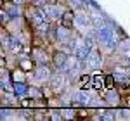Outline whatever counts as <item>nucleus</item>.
<instances>
[{
    "mask_svg": "<svg viewBox=\"0 0 130 121\" xmlns=\"http://www.w3.org/2000/svg\"><path fill=\"white\" fill-rule=\"evenodd\" d=\"M95 45L99 47L104 54L109 55L111 52H115V47H116V42H118V36H116V31L113 26L109 24H104L101 28H95Z\"/></svg>",
    "mask_w": 130,
    "mask_h": 121,
    "instance_id": "f257e3e1",
    "label": "nucleus"
},
{
    "mask_svg": "<svg viewBox=\"0 0 130 121\" xmlns=\"http://www.w3.org/2000/svg\"><path fill=\"white\" fill-rule=\"evenodd\" d=\"M52 73H54V69H52L50 64H35V68L26 76V83L37 85V87H43V85L49 83Z\"/></svg>",
    "mask_w": 130,
    "mask_h": 121,
    "instance_id": "f03ea898",
    "label": "nucleus"
},
{
    "mask_svg": "<svg viewBox=\"0 0 130 121\" xmlns=\"http://www.w3.org/2000/svg\"><path fill=\"white\" fill-rule=\"evenodd\" d=\"M92 23H90V14L87 10L80 7V9L73 10V30L80 35H87L90 30H92Z\"/></svg>",
    "mask_w": 130,
    "mask_h": 121,
    "instance_id": "7ed1b4c3",
    "label": "nucleus"
},
{
    "mask_svg": "<svg viewBox=\"0 0 130 121\" xmlns=\"http://www.w3.org/2000/svg\"><path fill=\"white\" fill-rule=\"evenodd\" d=\"M83 62H85V69H92L94 73L102 69V66H104V52L101 50L97 45H94L89 50Z\"/></svg>",
    "mask_w": 130,
    "mask_h": 121,
    "instance_id": "20e7f679",
    "label": "nucleus"
},
{
    "mask_svg": "<svg viewBox=\"0 0 130 121\" xmlns=\"http://www.w3.org/2000/svg\"><path fill=\"white\" fill-rule=\"evenodd\" d=\"M40 9L43 12V16H45V19H49L50 23H59L61 16H62L64 10L68 9V5L59 4V2H47V4L42 5Z\"/></svg>",
    "mask_w": 130,
    "mask_h": 121,
    "instance_id": "39448f33",
    "label": "nucleus"
},
{
    "mask_svg": "<svg viewBox=\"0 0 130 121\" xmlns=\"http://www.w3.org/2000/svg\"><path fill=\"white\" fill-rule=\"evenodd\" d=\"M54 35H56V45L54 47H70L75 31L71 28H66L59 23H56L54 24Z\"/></svg>",
    "mask_w": 130,
    "mask_h": 121,
    "instance_id": "423d86ee",
    "label": "nucleus"
},
{
    "mask_svg": "<svg viewBox=\"0 0 130 121\" xmlns=\"http://www.w3.org/2000/svg\"><path fill=\"white\" fill-rule=\"evenodd\" d=\"M50 50L47 45H33L30 52V57L33 59L35 64H50Z\"/></svg>",
    "mask_w": 130,
    "mask_h": 121,
    "instance_id": "0eeeda50",
    "label": "nucleus"
},
{
    "mask_svg": "<svg viewBox=\"0 0 130 121\" xmlns=\"http://www.w3.org/2000/svg\"><path fill=\"white\" fill-rule=\"evenodd\" d=\"M101 93V92H99ZM102 99H104V102H106V106L108 107H120L121 106V102H123V99H121V93L120 90L115 87V88H108V90H102Z\"/></svg>",
    "mask_w": 130,
    "mask_h": 121,
    "instance_id": "6e6552de",
    "label": "nucleus"
},
{
    "mask_svg": "<svg viewBox=\"0 0 130 121\" xmlns=\"http://www.w3.org/2000/svg\"><path fill=\"white\" fill-rule=\"evenodd\" d=\"M2 9L9 14V17H18V16H23V7H21V5H16V4H12L10 0H4Z\"/></svg>",
    "mask_w": 130,
    "mask_h": 121,
    "instance_id": "1a4fd4ad",
    "label": "nucleus"
},
{
    "mask_svg": "<svg viewBox=\"0 0 130 121\" xmlns=\"http://www.w3.org/2000/svg\"><path fill=\"white\" fill-rule=\"evenodd\" d=\"M76 85H78V88H87V90H90L92 88V74H89L87 71L80 73L76 76Z\"/></svg>",
    "mask_w": 130,
    "mask_h": 121,
    "instance_id": "9d476101",
    "label": "nucleus"
},
{
    "mask_svg": "<svg viewBox=\"0 0 130 121\" xmlns=\"http://www.w3.org/2000/svg\"><path fill=\"white\" fill-rule=\"evenodd\" d=\"M26 97H30L31 100H42V99H45V97H43V90H42V87H37V85H30V83H28Z\"/></svg>",
    "mask_w": 130,
    "mask_h": 121,
    "instance_id": "9b49d317",
    "label": "nucleus"
},
{
    "mask_svg": "<svg viewBox=\"0 0 130 121\" xmlns=\"http://www.w3.org/2000/svg\"><path fill=\"white\" fill-rule=\"evenodd\" d=\"M102 88H104V74L101 71H95L92 74V90L101 92Z\"/></svg>",
    "mask_w": 130,
    "mask_h": 121,
    "instance_id": "f8f14e48",
    "label": "nucleus"
},
{
    "mask_svg": "<svg viewBox=\"0 0 130 121\" xmlns=\"http://www.w3.org/2000/svg\"><path fill=\"white\" fill-rule=\"evenodd\" d=\"M61 111V119H75L78 118V111L71 106H64V107H59Z\"/></svg>",
    "mask_w": 130,
    "mask_h": 121,
    "instance_id": "ddd939ff",
    "label": "nucleus"
},
{
    "mask_svg": "<svg viewBox=\"0 0 130 121\" xmlns=\"http://www.w3.org/2000/svg\"><path fill=\"white\" fill-rule=\"evenodd\" d=\"M26 76H28V73H24L23 69H19L18 66L10 69V81H12V83H18V81H26Z\"/></svg>",
    "mask_w": 130,
    "mask_h": 121,
    "instance_id": "4468645a",
    "label": "nucleus"
},
{
    "mask_svg": "<svg viewBox=\"0 0 130 121\" xmlns=\"http://www.w3.org/2000/svg\"><path fill=\"white\" fill-rule=\"evenodd\" d=\"M116 112V119H130V107H125V109H120Z\"/></svg>",
    "mask_w": 130,
    "mask_h": 121,
    "instance_id": "2eb2a0df",
    "label": "nucleus"
},
{
    "mask_svg": "<svg viewBox=\"0 0 130 121\" xmlns=\"http://www.w3.org/2000/svg\"><path fill=\"white\" fill-rule=\"evenodd\" d=\"M108 88H115V81H113V76L109 74H104V88L102 90H108Z\"/></svg>",
    "mask_w": 130,
    "mask_h": 121,
    "instance_id": "dca6fc26",
    "label": "nucleus"
},
{
    "mask_svg": "<svg viewBox=\"0 0 130 121\" xmlns=\"http://www.w3.org/2000/svg\"><path fill=\"white\" fill-rule=\"evenodd\" d=\"M10 17H9V14L5 12V10L0 7V26H4V24H7V21H9Z\"/></svg>",
    "mask_w": 130,
    "mask_h": 121,
    "instance_id": "f3484780",
    "label": "nucleus"
},
{
    "mask_svg": "<svg viewBox=\"0 0 130 121\" xmlns=\"http://www.w3.org/2000/svg\"><path fill=\"white\" fill-rule=\"evenodd\" d=\"M12 4H16V5H21V7H24L26 4H28V0H10Z\"/></svg>",
    "mask_w": 130,
    "mask_h": 121,
    "instance_id": "a211bd4d",
    "label": "nucleus"
}]
</instances>
